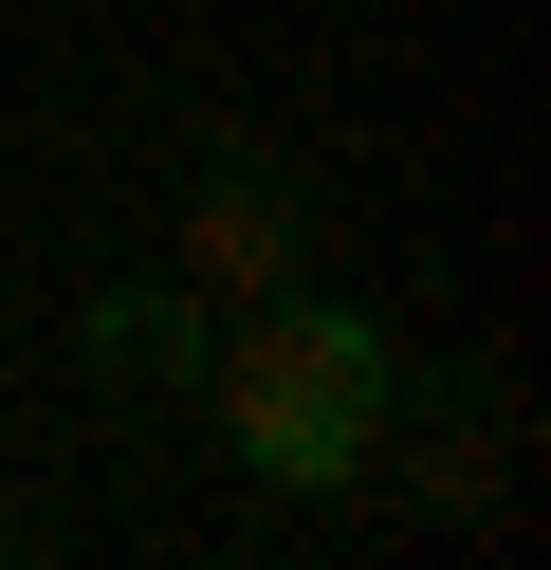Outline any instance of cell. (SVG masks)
<instances>
[{
    "label": "cell",
    "instance_id": "1",
    "mask_svg": "<svg viewBox=\"0 0 551 570\" xmlns=\"http://www.w3.org/2000/svg\"><path fill=\"white\" fill-rule=\"evenodd\" d=\"M203 386H220V442L276 497H331V479H367V423H386V332L276 276V295H239V332L203 350Z\"/></svg>",
    "mask_w": 551,
    "mask_h": 570
},
{
    "label": "cell",
    "instance_id": "3",
    "mask_svg": "<svg viewBox=\"0 0 551 570\" xmlns=\"http://www.w3.org/2000/svg\"><path fill=\"white\" fill-rule=\"evenodd\" d=\"M92 368L110 386H203V295H129V276H110L92 295Z\"/></svg>",
    "mask_w": 551,
    "mask_h": 570
},
{
    "label": "cell",
    "instance_id": "2",
    "mask_svg": "<svg viewBox=\"0 0 551 570\" xmlns=\"http://www.w3.org/2000/svg\"><path fill=\"white\" fill-rule=\"evenodd\" d=\"M184 276H203L220 313L294 276V185H276L257 148H203V185H184Z\"/></svg>",
    "mask_w": 551,
    "mask_h": 570
}]
</instances>
